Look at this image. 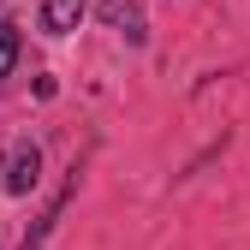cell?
<instances>
[{
  "mask_svg": "<svg viewBox=\"0 0 250 250\" xmlns=\"http://www.w3.org/2000/svg\"><path fill=\"white\" fill-rule=\"evenodd\" d=\"M36 173H42V149H36V143H12V149H6V191L24 197L30 185H36Z\"/></svg>",
  "mask_w": 250,
  "mask_h": 250,
  "instance_id": "1",
  "label": "cell"
},
{
  "mask_svg": "<svg viewBox=\"0 0 250 250\" xmlns=\"http://www.w3.org/2000/svg\"><path fill=\"white\" fill-rule=\"evenodd\" d=\"M83 12H89V0H42V30L48 36H66V30H78Z\"/></svg>",
  "mask_w": 250,
  "mask_h": 250,
  "instance_id": "2",
  "label": "cell"
},
{
  "mask_svg": "<svg viewBox=\"0 0 250 250\" xmlns=\"http://www.w3.org/2000/svg\"><path fill=\"white\" fill-rule=\"evenodd\" d=\"M102 18L113 24V30H131V36H143V12H137V0H102Z\"/></svg>",
  "mask_w": 250,
  "mask_h": 250,
  "instance_id": "3",
  "label": "cell"
},
{
  "mask_svg": "<svg viewBox=\"0 0 250 250\" xmlns=\"http://www.w3.org/2000/svg\"><path fill=\"white\" fill-rule=\"evenodd\" d=\"M12 66H18V30L0 24V78H12Z\"/></svg>",
  "mask_w": 250,
  "mask_h": 250,
  "instance_id": "4",
  "label": "cell"
}]
</instances>
